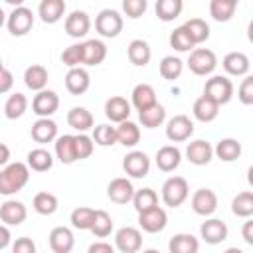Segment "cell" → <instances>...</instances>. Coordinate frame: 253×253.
<instances>
[{"mask_svg": "<svg viewBox=\"0 0 253 253\" xmlns=\"http://www.w3.org/2000/svg\"><path fill=\"white\" fill-rule=\"evenodd\" d=\"M30 180V166L24 162H8L0 170V196L18 194Z\"/></svg>", "mask_w": 253, "mask_h": 253, "instance_id": "obj_1", "label": "cell"}, {"mask_svg": "<svg viewBox=\"0 0 253 253\" xmlns=\"http://www.w3.org/2000/svg\"><path fill=\"white\" fill-rule=\"evenodd\" d=\"M190 196V186L188 180L182 176H170L162 184V202L168 208H178L182 206Z\"/></svg>", "mask_w": 253, "mask_h": 253, "instance_id": "obj_2", "label": "cell"}, {"mask_svg": "<svg viewBox=\"0 0 253 253\" xmlns=\"http://www.w3.org/2000/svg\"><path fill=\"white\" fill-rule=\"evenodd\" d=\"M188 67L194 75H200V77H206V75H211L217 67V57L211 49L208 47H194L190 51V57H188Z\"/></svg>", "mask_w": 253, "mask_h": 253, "instance_id": "obj_3", "label": "cell"}, {"mask_svg": "<svg viewBox=\"0 0 253 253\" xmlns=\"http://www.w3.org/2000/svg\"><path fill=\"white\" fill-rule=\"evenodd\" d=\"M204 95L215 101L219 107L227 105L233 97V83L225 75H211L204 85Z\"/></svg>", "mask_w": 253, "mask_h": 253, "instance_id": "obj_4", "label": "cell"}, {"mask_svg": "<svg viewBox=\"0 0 253 253\" xmlns=\"http://www.w3.org/2000/svg\"><path fill=\"white\" fill-rule=\"evenodd\" d=\"M123 16L113 8L101 10L95 18V30L101 38H117L123 32Z\"/></svg>", "mask_w": 253, "mask_h": 253, "instance_id": "obj_5", "label": "cell"}, {"mask_svg": "<svg viewBox=\"0 0 253 253\" xmlns=\"http://www.w3.org/2000/svg\"><path fill=\"white\" fill-rule=\"evenodd\" d=\"M6 28L12 36H26L32 28H34V12L30 8H26L24 4L22 6H16L8 16H6Z\"/></svg>", "mask_w": 253, "mask_h": 253, "instance_id": "obj_6", "label": "cell"}, {"mask_svg": "<svg viewBox=\"0 0 253 253\" xmlns=\"http://www.w3.org/2000/svg\"><path fill=\"white\" fill-rule=\"evenodd\" d=\"M142 247V233L138 227L125 225L115 233V249L121 253H136Z\"/></svg>", "mask_w": 253, "mask_h": 253, "instance_id": "obj_7", "label": "cell"}, {"mask_svg": "<svg viewBox=\"0 0 253 253\" xmlns=\"http://www.w3.org/2000/svg\"><path fill=\"white\" fill-rule=\"evenodd\" d=\"M194 134V123L188 115H174L166 123V138L170 142H184Z\"/></svg>", "mask_w": 253, "mask_h": 253, "instance_id": "obj_8", "label": "cell"}, {"mask_svg": "<svg viewBox=\"0 0 253 253\" xmlns=\"http://www.w3.org/2000/svg\"><path fill=\"white\" fill-rule=\"evenodd\" d=\"M138 225L146 233H160L168 225V213L164 208L154 206V208L138 213Z\"/></svg>", "mask_w": 253, "mask_h": 253, "instance_id": "obj_9", "label": "cell"}, {"mask_svg": "<svg viewBox=\"0 0 253 253\" xmlns=\"http://www.w3.org/2000/svg\"><path fill=\"white\" fill-rule=\"evenodd\" d=\"M190 204H192L194 213L204 215V217H210V215L217 210V196H215V192L210 190V188H200V190H196V192L192 194Z\"/></svg>", "mask_w": 253, "mask_h": 253, "instance_id": "obj_10", "label": "cell"}, {"mask_svg": "<svg viewBox=\"0 0 253 253\" xmlns=\"http://www.w3.org/2000/svg\"><path fill=\"white\" fill-rule=\"evenodd\" d=\"M59 109V97L51 89H42L36 91L34 101H32V111L38 117H51Z\"/></svg>", "mask_w": 253, "mask_h": 253, "instance_id": "obj_11", "label": "cell"}, {"mask_svg": "<svg viewBox=\"0 0 253 253\" xmlns=\"http://www.w3.org/2000/svg\"><path fill=\"white\" fill-rule=\"evenodd\" d=\"M123 170L130 178H144L150 172V158L142 150H132L123 158Z\"/></svg>", "mask_w": 253, "mask_h": 253, "instance_id": "obj_12", "label": "cell"}, {"mask_svg": "<svg viewBox=\"0 0 253 253\" xmlns=\"http://www.w3.org/2000/svg\"><path fill=\"white\" fill-rule=\"evenodd\" d=\"M227 233H229V229H227L225 221H221V219H217V217H210V219H206V221L200 225V237H202L206 243H210V245L223 243V241L227 239Z\"/></svg>", "mask_w": 253, "mask_h": 253, "instance_id": "obj_13", "label": "cell"}, {"mask_svg": "<svg viewBox=\"0 0 253 253\" xmlns=\"http://www.w3.org/2000/svg\"><path fill=\"white\" fill-rule=\"evenodd\" d=\"M132 196H134V186L128 178H123V176L113 178L107 186V198L115 204H121V206L128 204L132 200Z\"/></svg>", "mask_w": 253, "mask_h": 253, "instance_id": "obj_14", "label": "cell"}, {"mask_svg": "<svg viewBox=\"0 0 253 253\" xmlns=\"http://www.w3.org/2000/svg\"><path fill=\"white\" fill-rule=\"evenodd\" d=\"M63 26H65L67 36L79 40V38H85V36L89 34V30H91V18H89V14L83 12V10H73V12L65 18V24H63Z\"/></svg>", "mask_w": 253, "mask_h": 253, "instance_id": "obj_15", "label": "cell"}, {"mask_svg": "<svg viewBox=\"0 0 253 253\" xmlns=\"http://www.w3.org/2000/svg\"><path fill=\"white\" fill-rule=\"evenodd\" d=\"M28 217V210L22 202L18 200H6L4 204H0V221L10 225H20L24 223Z\"/></svg>", "mask_w": 253, "mask_h": 253, "instance_id": "obj_16", "label": "cell"}, {"mask_svg": "<svg viewBox=\"0 0 253 253\" xmlns=\"http://www.w3.org/2000/svg\"><path fill=\"white\" fill-rule=\"evenodd\" d=\"M91 85V77H89V71L81 65L77 67H69L67 75H65V89L71 93V95H83Z\"/></svg>", "mask_w": 253, "mask_h": 253, "instance_id": "obj_17", "label": "cell"}, {"mask_svg": "<svg viewBox=\"0 0 253 253\" xmlns=\"http://www.w3.org/2000/svg\"><path fill=\"white\" fill-rule=\"evenodd\" d=\"M30 134H32V138H34L38 144L53 142L55 136H57V123H55L51 117H40V119L32 125Z\"/></svg>", "mask_w": 253, "mask_h": 253, "instance_id": "obj_18", "label": "cell"}, {"mask_svg": "<svg viewBox=\"0 0 253 253\" xmlns=\"http://www.w3.org/2000/svg\"><path fill=\"white\" fill-rule=\"evenodd\" d=\"M186 158L196 164V166H206L211 162L213 158V146L208 142V140H192L188 146H186Z\"/></svg>", "mask_w": 253, "mask_h": 253, "instance_id": "obj_19", "label": "cell"}, {"mask_svg": "<svg viewBox=\"0 0 253 253\" xmlns=\"http://www.w3.org/2000/svg\"><path fill=\"white\" fill-rule=\"evenodd\" d=\"M154 162H156L158 170H162V172H174L180 166V162H182V152L174 144H164L162 148H158V152L154 156Z\"/></svg>", "mask_w": 253, "mask_h": 253, "instance_id": "obj_20", "label": "cell"}, {"mask_svg": "<svg viewBox=\"0 0 253 253\" xmlns=\"http://www.w3.org/2000/svg\"><path fill=\"white\" fill-rule=\"evenodd\" d=\"M75 245L73 231L65 225H57L49 231V249L53 253H69Z\"/></svg>", "mask_w": 253, "mask_h": 253, "instance_id": "obj_21", "label": "cell"}, {"mask_svg": "<svg viewBox=\"0 0 253 253\" xmlns=\"http://www.w3.org/2000/svg\"><path fill=\"white\" fill-rule=\"evenodd\" d=\"M105 117L111 121V123H123L130 117V103L121 97V95H115L111 99H107L105 103Z\"/></svg>", "mask_w": 253, "mask_h": 253, "instance_id": "obj_22", "label": "cell"}, {"mask_svg": "<svg viewBox=\"0 0 253 253\" xmlns=\"http://www.w3.org/2000/svg\"><path fill=\"white\" fill-rule=\"evenodd\" d=\"M81 49H83V61H81V65H87V67L99 65L107 57V45L101 40H87V42L81 43Z\"/></svg>", "mask_w": 253, "mask_h": 253, "instance_id": "obj_23", "label": "cell"}, {"mask_svg": "<svg viewBox=\"0 0 253 253\" xmlns=\"http://www.w3.org/2000/svg\"><path fill=\"white\" fill-rule=\"evenodd\" d=\"M221 65H223L225 73H227V75H233V77H243V75H247V73H249V67H251L249 57H247L243 51H229V53L223 57Z\"/></svg>", "mask_w": 253, "mask_h": 253, "instance_id": "obj_24", "label": "cell"}, {"mask_svg": "<svg viewBox=\"0 0 253 253\" xmlns=\"http://www.w3.org/2000/svg\"><path fill=\"white\" fill-rule=\"evenodd\" d=\"M192 113H194V117H196L200 123H211V121H215L217 115H219V105H217L215 101H211L210 97L202 95V97H198V99L194 101Z\"/></svg>", "mask_w": 253, "mask_h": 253, "instance_id": "obj_25", "label": "cell"}, {"mask_svg": "<svg viewBox=\"0 0 253 253\" xmlns=\"http://www.w3.org/2000/svg\"><path fill=\"white\" fill-rule=\"evenodd\" d=\"M53 150H55V158L61 164H73V162H77V156H75V134L55 136Z\"/></svg>", "mask_w": 253, "mask_h": 253, "instance_id": "obj_26", "label": "cell"}, {"mask_svg": "<svg viewBox=\"0 0 253 253\" xmlns=\"http://www.w3.org/2000/svg\"><path fill=\"white\" fill-rule=\"evenodd\" d=\"M154 103H156V91L152 85H148V83L134 85V89L130 93V107H134L136 111H142Z\"/></svg>", "mask_w": 253, "mask_h": 253, "instance_id": "obj_27", "label": "cell"}, {"mask_svg": "<svg viewBox=\"0 0 253 253\" xmlns=\"http://www.w3.org/2000/svg\"><path fill=\"white\" fill-rule=\"evenodd\" d=\"M65 14V0H42L38 6V16L43 24H55Z\"/></svg>", "mask_w": 253, "mask_h": 253, "instance_id": "obj_28", "label": "cell"}, {"mask_svg": "<svg viewBox=\"0 0 253 253\" xmlns=\"http://www.w3.org/2000/svg\"><path fill=\"white\" fill-rule=\"evenodd\" d=\"M126 57H128V61L132 65L144 67V65H148V61L152 57V49H150L148 42H144V40H132L128 43V47H126Z\"/></svg>", "mask_w": 253, "mask_h": 253, "instance_id": "obj_29", "label": "cell"}, {"mask_svg": "<svg viewBox=\"0 0 253 253\" xmlns=\"http://www.w3.org/2000/svg\"><path fill=\"white\" fill-rule=\"evenodd\" d=\"M47 79H49V73H47V69H45L43 65H40V63H34V65H30V67L24 71V83H26V87L32 89V91H42V89H45Z\"/></svg>", "mask_w": 253, "mask_h": 253, "instance_id": "obj_30", "label": "cell"}, {"mask_svg": "<svg viewBox=\"0 0 253 253\" xmlns=\"http://www.w3.org/2000/svg\"><path fill=\"white\" fill-rule=\"evenodd\" d=\"M93 123H95V119H93L91 111H87L85 107H73L67 113V125L79 132H87L89 128H93Z\"/></svg>", "mask_w": 253, "mask_h": 253, "instance_id": "obj_31", "label": "cell"}, {"mask_svg": "<svg viewBox=\"0 0 253 253\" xmlns=\"http://www.w3.org/2000/svg\"><path fill=\"white\" fill-rule=\"evenodd\" d=\"M115 128H117V142L119 144L128 146V148H132V146L138 144V140H140V128H138L136 123H132V121L126 119V121L119 123V126H115Z\"/></svg>", "mask_w": 253, "mask_h": 253, "instance_id": "obj_32", "label": "cell"}, {"mask_svg": "<svg viewBox=\"0 0 253 253\" xmlns=\"http://www.w3.org/2000/svg\"><path fill=\"white\" fill-rule=\"evenodd\" d=\"M213 156H217L221 162H235L241 156V142L235 138H221L213 146Z\"/></svg>", "mask_w": 253, "mask_h": 253, "instance_id": "obj_33", "label": "cell"}, {"mask_svg": "<svg viewBox=\"0 0 253 253\" xmlns=\"http://www.w3.org/2000/svg\"><path fill=\"white\" fill-rule=\"evenodd\" d=\"M26 164L34 172H47L53 166V154L47 148H42V146L34 148V150L28 152V162Z\"/></svg>", "mask_w": 253, "mask_h": 253, "instance_id": "obj_34", "label": "cell"}, {"mask_svg": "<svg viewBox=\"0 0 253 253\" xmlns=\"http://www.w3.org/2000/svg\"><path fill=\"white\" fill-rule=\"evenodd\" d=\"M200 241L192 233H176L168 241V251L170 253H198Z\"/></svg>", "mask_w": 253, "mask_h": 253, "instance_id": "obj_35", "label": "cell"}, {"mask_svg": "<svg viewBox=\"0 0 253 253\" xmlns=\"http://www.w3.org/2000/svg\"><path fill=\"white\" fill-rule=\"evenodd\" d=\"M184 10V0H156L154 12L162 22H174Z\"/></svg>", "mask_w": 253, "mask_h": 253, "instance_id": "obj_36", "label": "cell"}, {"mask_svg": "<svg viewBox=\"0 0 253 253\" xmlns=\"http://www.w3.org/2000/svg\"><path fill=\"white\" fill-rule=\"evenodd\" d=\"M138 121L142 123V126L146 128H156L166 121V109L156 101L154 105H150L148 109L138 111Z\"/></svg>", "mask_w": 253, "mask_h": 253, "instance_id": "obj_37", "label": "cell"}, {"mask_svg": "<svg viewBox=\"0 0 253 253\" xmlns=\"http://www.w3.org/2000/svg\"><path fill=\"white\" fill-rule=\"evenodd\" d=\"M26 111H28V97L24 93H12L4 103V115L10 121L24 117Z\"/></svg>", "mask_w": 253, "mask_h": 253, "instance_id": "obj_38", "label": "cell"}, {"mask_svg": "<svg viewBox=\"0 0 253 253\" xmlns=\"http://www.w3.org/2000/svg\"><path fill=\"white\" fill-rule=\"evenodd\" d=\"M237 10V2L233 0H210V16L215 22H229Z\"/></svg>", "mask_w": 253, "mask_h": 253, "instance_id": "obj_39", "label": "cell"}, {"mask_svg": "<svg viewBox=\"0 0 253 253\" xmlns=\"http://www.w3.org/2000/svg\"><path fill=\"white\" fill-rule=\"evenodd\" d=\"M184 26V30L188 32V36H190V40L194 42V45H198V43H204L208 38H210V26H208V22L206 20H202V18H190L186 24H182Z\"/></svg>", "mask_w": 253, "mask_h": 253, "instance_id": "obj_40", "label": "cell"}, {"mask_svg": "<svg viewBox=\"0 0 253 253\" xmlns=\"http://www.w3.org/2000/svg\"><path fill=\"white\" fill-rule=\"evenodd\" d=\"M32 206L40 215H51L57 211L59 202H57V196L51 192H38L32 200Z\"/></svg>", "mask_w": 253, "mask_h": 253, "instance_id": "obj_41", "label": "cell"}, {"mask_svg": "<svg viewBox=\"0 0 253 253\" xmlns=\"http://www.w3.org/2000/svg\"><path fill=\"white\" fill-rule=\"evenodd\" d=\"M158 71H160V77L166 79V81H174L182 75L184 71V61L176 55H166L162 57L160 65H158Z\"/></svg>", "mask_w": 253, "mask_h": 253, "instance_id": "obj_42", "label": "cell"}, {"mask_svg": "<svg viewBox=\"0 0 253 253\" xmlns=\"http://www.w3.org/2000/svg\"><path fill=\"white\" fill-rule=\"evenodd\" d=\"M231 211L233 215L237 217H251L253 215V192L251 190H245V192H239L233 200H231Z\"/></svg>", "mask_w": 253, "mask_h": 253, "instance_id": "obj_43", "label": "cell"}, {"mask_svg": "<svg viewBox=\"0 0 253 253\" xmlns=\"http://www.w3.org/2000/svg\"><path fill=\"white\" fill-rule=\"evenodd\" d=\"M130 202H132L136 213H140V211H146V210L158 206V194L152 188H140V190H134V196Z\"/></svg>", "mask_w": 253, "mask_h": 253, "instance_id": "obj_44", "label": "cell"}, {"mask_svg": "<svg viewBox=\"0 0 253 253\" xmlns=\"http://www.w3.org/2000/svg\"><path fill=\"white\" fill-rule=\"evenodd\" d=\"M93 219H95V210L93 208H87V206H79L71 211V225L79 231H89L91 225H93Z\"/></svg>", "mask_w": 253, "mask_h": 253, "instance_id": "obj_45", "label": "cell"}, {"mask_svg": "<svg viewBox=\"0 0 253 253\" xmlns=\"http://www.w3.org/2000/svg\"><path fill=\"white\" fill-rule=\"evenodd\" d=\"M95 237H109L113 231V217L105 210H95V219L89 229Z\"/></svg>", "mask_w": 253, "mask_h": 253, "instance_id": "obj_46", "label": "cell"}, {"mask_svg": "<svg viewBox=\"0 0 253 253\" xmlns=\"http://www.w3.org/2000/svg\"><path fill=\"white\" fill-rule=\"evenodd\" d=\"M168 42H170V47L176 49V51H180V53H186V51H192L194 49V42L190 40V36L184 30V26H178L174 32H170Z\"/></svg>", "mask_w": 253, "mask_h": 253, "instance_id": "obj_47", "label": "cell"}, {"mask_svg": "<svg viewBox=\"0 0 253 253\" xmlns=\"http://www.w3.org/2000/svg\"><path fill=\"white\" fill-rule=\"evenodd\" d=\"M91 138L99 146H113V144H117V128L111 125H97L93 128Z\"/></svg>", "mask_w": 253, "mask_h": 253, "instance_id": "obj_48", "label": "cell"}, {"mask_svg": "<svg viewBox=\"0 0 253 253\" xmlns=\"http://www.w3.org/2000/svg\"><path fill=\"white\" fill-rule=\"evenodd\" d=\"M93 150H95V142H93L91 136H87L85 132L75 134V156H77V160L89 158L93 154Z\"/></svg>", "mask_w": 253, "mask_h": 253, "instance_id": "obj_49", "label": "cell"}, {"mask_svg": "<svg viewBox=\"0 0 253 253\" xmlns=\"http://www.w3.org/2000/svg\"><path fill=\"white\" fill-rule=\"evenodd\" d=\"M61 61H63L67 67H77V65H81V61H83L81 43H71L69 47H65L63 53H61Z\"/></svg>", "mask_w": 253, "mask_h": 253, "instance_id": "obj_50", "label": "cell"}, {"mask_svg": "<svg viewBox=\"0 0 253 253\" xmlns=\"http://www.w3.org/2000/svg\"><path fill=\"white\" fill-rule=\"evenodd\" d=\"M148 8V0H123V12L126 18H140Z\"/></svg>", "mask_w": 253, "mask_h": 253, "instance_id": "obj_51", "label": "cell"}, {"mask_svg": "<svg viewBox=\"0 0 253 253\" xmlns=\"http://www.w3.org/2000/svg\"><path fill=\"white\" fill-rule=\"evenodd\" d=\"M237 99H239L245 107L253 105V77H251V75H243L241 85H239V89H237Z\"/></svg>", "mask_w": 253, "mask_h": 253, "instance_id": "obj_52", "label": "cell"}, {"mask_svg": "<svg viewBox=\"0 0 253 253\" xmlns=\"http://www.w3.org/2000/svg\"><path fill=\"white\" fill-rule=\"evenodd\" d=\"M12 251L14 253H36V243L30 237H18L12 243Z\"/></svg>", "mask_w": 253, "mask_h": 253, "instance_id": "obj_53", "label": "cell"}, {"mask_svg": "<svg viewBox=\"0 0 253 253\" xmlns=\"http://www.w3.org/2000/svg\"><path fill=\"white\" fill-rule=\"evenodd\" d=\"M12 87H14V75H12L10 69L2 67V69H0V95L8 93Z\"/></svg>", "mask_w": 253, "mask_h": 253, "instance_id": "obj_54", "label": "cell"}, {"mask_svg": "<svg viewBox=\"0 0 253 253\" xmlns=\"http://www.w3.org/2000/svg\"><path fill=\"white\" fill-rule=\"evenodd\" d=\"M113 251H115V245L105 241H95L89 245V253H113Z\"/></svg>", "mask_w": 253, "mask_h": 253, "instance_id": "obj_55", "label": "cell"}, {"mask_svg": "<svg viewBox=\"0 0 253 253\" xmlns=\"http://www.w3.org/2000/svg\"><path fill=\"white\" fill-rule=\"evenodd\" d=\"M241 235H243V241L247 245H253V221L247 217V221L243 223V229H241Z\"/></svg>", "mask_w": 253, "mask_h": 253, "instance_id": "obj_56", "label": "cell"}, {"mask_svg": "<svg viewBox=\"0 0 253 253\" xmlns=\"http://www.w3.org/2000/svg\"><path fill=\"white\" fill-rule=\"evenodd\" d=\"M10 239H12V233H10L8 225L6 223H0V251L10 245Z\"/></svg>", "mask_w": 253, "mask_h": 253, "instance_id": "obj_57", "label": "cell"}, {"mask_svg": "<svg viewBox=\"0 0 253 253\" xmlns=\"http://www.w3.org/2000/svg\"><path fill=\"white\" fill-rule=\"evenodd\" d=\"M10 162V146L0 142V166H6Z\"/></svg>", "mask_w": 253, "mask_h": 253, "instance_id": "obj_58", "label": "cell"}, {"mask_svg": "<svg viewBox=\"0 0 253 253\" xmlns=\"http://www.w3.org/2000/svg\"><path fill=\"white\" fill-rule=\"evenodd\" d=\"M4 2H6V4H10V6H14V8L24 4V0H4Z\"/></svg>", "mask_w": 253, "mask_h": 253, "instance_id": "obj_59", "label": "cell"}, {"mask_svg": "<svg viewBox=\"0 0 253 253\" xmlns=\"http://www.w3.org/2000/svg\"><path fill=\"white\" fill-rule=\"evenodd\" d=\"M4 24H6V14H4V10L0 8V28H2Z\"/></svg>", "mask_w": 253, "mask_h": 253, "instance_id": "obj_60", "label": "cell"}, {"mask_svg": "<svg viewBox=\"0 0 253 253\" xmlns=\"http://www.w3.org/2000/svg\"><path fill=\"white\" fill-rule=\"evenodd\" d=\"M2 67H4V65H2V57H0V69H2Z\"/></svg>", "mask_w": 253, "mask_h": 253, "instance_id": "obj_61", "label": "cell"}, {"mask_svg": "<svg viewBox=\"0 0 253 253\" xmlns=\"http://www.w3.org/2000/svg\"><path fill=\"white\" fill-rule=\"evenodd\" d=\"M233 2H237V4H239V0H233Z\"/></svg>", "mask_w": 253, "mask_h": 253, "instance_id": "obj_62", "label": "cell"}]
</instances>
